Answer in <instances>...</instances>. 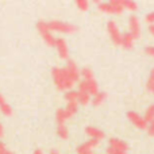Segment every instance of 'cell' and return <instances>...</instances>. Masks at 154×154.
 Returning <instances> with one entry per match:
<instances>
[{
    "mask_svg": "<svg viewBox=\"0 0 154 154\" xmlns=\"http://www.w3.org/2000/svg\"><path fill=\"white\" fill-rule=\"evenodd\" d=\"M84 154H93V150H92V152H88V153H84Z\"/></svg>",
    "mask_w": 154,
    "mask_h": 154,
    "instance_id": "39",
    "label": "cell"
},
{
    "mask_svg": "<svg viewBox=\"0 0 154 154\" xmlns=\"http://www.w3.org/2000/svg\"><path fill=\"white\" fill-rule=\"evenodd\" d=\"M32 154H43V152H42L41 149H35V150H34V153H32Z\"/></svg>",
    "mask_w": 154,
    "mask_h": 154,
    "instance_id": "36",
    "label": "cell"
},
{
    "mask_svg": "<svg viewBox=\"0 0 154 154\" xmlns=\"http://www.w3.org/2000/svg\"><path fill=\"white\" fill-rule=\"evenodd\" d=\"M5 103V100H4V96L2 95V93H0V106H2V104H4Z\"/></svg>",
    "mask_w": 154,
    "mask_h": 154,
    "instance_id": "35",
    "label": "cell"
},
{
    "mask_svg": "<svg viewBox=\"0 0 154 154\" xmlns=\"http://www.w3.org/2000/svg\"><path fill=\"white\" fill-rule=\"evenodd\" d=\"M79 92H88L87 91V82H85L84 80L79 82Z\"/></svg>",
    "mask_w": 154,
    "mask_h": 154,
    "instance_id": "30",
    "label": "cell"
},
{
    "mask_svg": "<svg viewBox=\"0 0 154 154\" xmlns=\"http://www.w3.org/2000/svg\"><path fill=\"white\" fill-rule=\"evenodd\" d=\"M65 100L66 103H77V91H68L65 92Z\"/></svg>",
    "mask_w": 154,
    "mask_h": 154,
    "instance_id": "24",
    "label": "cell"
},
{
    "mask_svg": "<svg viewBox=\"0 0 154 154\" xmlns=\"http://www.w3.org/2000/svg\"><path fill=\"white\" fill-rule=\"evenodd\" d=\"M128 32L133 35L134 39H137V38L141 35V24H139V19L134 15H131L130 18H128Z\"/></svg>",
    "mask_w": 154,
    "mask_h": 154,
    "instance_id": "7",
    "label": "cell"
},
{
    "mask_svg": "<svg viewBox=\"0 0 154 154\" xmlns=\"http://www.w3.org/2000/svg\"><path fill=\"white\" fill-rule=\"evenodd\" d=\"M57 135H58L61 139H68V137H69V131H68L66 126L58 125V127H57Z\"/></svg>",
    "mask_w": 154,
    "mask_h": 154,
    "instance_id": "20",
    "label": "cell"
},
{
    "mask_svg": "<svg viewBox=\"0 0 154 154\" xmlns=\"http://www.w3.org/2000/svg\"><path fill=\"white\" fill-rule=\"evenodd\" d=\"M48 29L51 31L57 32H64V34H73L77 31V27L72 23H66V22L61 20H50L48 22Z\"/></svg>",
    "mask_w": 154,
    "mask_h": 154,
    "instance_id": "2",
    "label": "cell"
},
{
    "mask_svg": "<svg viewBox=\"0 0 154 154\" xmlns=\"http://www.w3.org/2000/svg\"><path fill=\"white\" fill-rule=\"evenodd\" d=\"M107 154H127V153H123V152H119V150L114 149V147H107Z\"/></svg>",
    "mask_w": 154,
    "mask_h": 154,
    "instance_id": "32",
    "label": "cell"
},
{
    "mask_svg": "<svg viewBox=\"0 0 154 154\" xmlns=\"http://www.w3.org/2000/svg\"><path fill=\"white\" fill-rule=\"evenodd\" d=\"M109 5H111L112 8V12L116 14V15H119V14H122L123 11H125V7H123V0H111V2H108Z\"/></svg>",
    "mask_w": 154,
    "mask_h": 154,
    "instance_id": "13",
    "label": "cell"
},
{
    "mask_svg": "<svg viewBox=\"0 0 154 154\" xmlns=\"http://www.w3.org/2000/svg\"><path fill=\"white\" fill-rule=\"evenodd\" d=\"M127 118L131 123H133L135 127H138L139 130H146L147 128V122L143 119V116H141L139 114L134 111H128L127 112Z\"/></svg>",
    "mask_w": 154,
    "mask_h": 154,
    "instance_id": "5",
    "label": "cell"
},
{
    "mask_svg": "<svg viewBox=\"0 0 154 154\" xmlns=\"http://www.w3.org/2000/svg\"><path fill=\"white\" fill-rule=\"evenodd\" d=\"M123 7H125V10L131 11V12H135L138 10V4L135 2H131V0H123Z\"/></svg>",
    "mask_w": 154,
    "mask_h": 154,
    "instance_id": "23",
    "label": "cell"
},
{
    "mask_svg": "<svg viewBox=\"0 0 154 154\" xmlns=\"http://www.w3.org/2000/svg\"><path fill=\"white\" fill-rule=\"evenodd\" d=\"M80 76H82L84 81H91V80H95L93 79V72L89 69V68H82L80 70Z\"/></svg>",
    "mask_w": 154,
    "mask_h": 154,
    "instance_id": "21",
    "label": "cell"
},
{
    "mask_svg": "<svg viewBox=\"0 0 154 154\" xmlns=\"http://www.w3.org/2000/svg\"><path fill=\"white\" fill-rule=\"evenodd\" d=\"M87 82V91L91 96H95L96 93H99V85L95 80H91V81H85Z\"/></svg>",
    "mask_w": 154,
    "mask_h": 154,
    "instance_id": "16",
    "label": "cell"
},
{
    "mask_svg": "<svg viewBox=\"0 0 154 154\" xmlns=\"http://www.w3.org/2000/svg\"><path fill=\"white\" fill-rule=\"evenodd\" d=\"M145 53L154 58V46H146V48H145Z\"/></svg>",
    "mask_w": 154,
    "mask_h": 154,
    "instance_id": "31",
    "label": "cell"
},
{
    "mask_svg": "<svg viewBox=\"0 0 154 154\" xmlns=\"http://www.w3.org/2000/svg\"><path fill=\"white\" fill-rule=\"evenodd\" d=\"M65 70H66L69 79L72 80L73 82H77L80 80V69L77 68V64L72 60H68L66 66H65Z\"/></svg>",
    "mask_w": 154,
    "mask_h": 154,
    "instance_id": "6",
    "label": "cell"
},
{
    "mask_svg": "<svg viewBox=\"0 0 154 154\" xmlns=\"http://www.w3.org/2000/svg\"><path fill=\"white\" fill-rule=\"evenodd\" d=\"M51 77H53V81L56 84L57 89L60 91H70L72 87L75 85V82L69 79L65 68H60V66H54L51 69Z\"/></svg>",
    "mask_w": 154,
    "mask_h": 154,
    "instance_id": "1",
    "label": "cell"
},
{
    "mask_svg": "<svg viewBox=\"0 0 154 154\" xmlns=\"http://www.w3.org/2000/svg\"><path fill=\"white\" fill-rule=\"evenodd\" d=\"M77 108H79V103H68L66 107H65V114H66V118L70 119L73 115L77 112Z\"/></svg>",
    "mask_w": 154,
    "mask_h": 154,
    "instance_id": "14",
    "label": "cell"
},
{
    "mask_svg": "<svg viewBox=\"0 0 154 154\" xmlns=\"http://www.w3.org/2000/svg\"><path fill=\"white\" fill-rule=\"evenodd\" d=\"M0 112H2L3 115H5V116H11V115H12V108L10 107L8 103H4L0 106Z\"/></svg>",
    "mask_w": 154,
    "mask_h": 154,
    "instance_id": "26",
    "label": "cell"
},
{
    "mask_svg": "<svg viewBox=\"0 0 154 154\" xmlns=\"http://www.w3.org/2000/svg\"><path fill=\"white\" fill-rule=\"evenodd\" d=\"M108 146L109 147H114V149L119 150V152H123V153H127V150H128L127 143H126L125 141H122V139H119V138L108 139Z\"/></svg>",
    "mask_w": 154,
    "mask_h": 154,
    "instance_id": "10",
    "label": "cell"
},
{
    "mask_svg": "<svg viewBox=\"0 0 154 154\" xmlns=\"http://www.w3.org/2000/svg\"><path fill=\"white\" fill-rule=\"evenodd\" d=\"M143 119L146 120L147 123H150V122H153L154 120V104H150V106L147 107V109L145 111Z\"/></svg>",
    "mask_w": 154,
    "mask_h": 154,
    "instance_id": "22",
    "label": "cell"
},
{
    "mask_svg": "<svg viewBox=\"0 0 154 154\" xmlns=\"http://www.w3.org/2000/svg\"><path fill=\"white\" fill-rule=\"evenodd\" d=\"M149 31H150V34L154 37V24H152V26H149Z\"/></svg>",
    "mask_w": 154,
    "mask_h": 154,
    "instance_id": "34",
    "label": "cell"
},
{
    "mask_svg": "<svg viewBox=\"0 0 154 154\" xmlns=\"http://www.w3.org/2000/svg\"><path fill=\"white\" fill-rule=\"evenodd\" d=\"M146 88L150 93L154 95V68L150 70V76H149V80H147V84H146Z\"/></svg>",
    "mask_w": 154,
    "mask_h": 154,
    "instance_id": "25",
    "label": "cell"
},
{
    "mask_svg": "<svg viewBox=\"0 0 154 154\" xmlns=\"http://www.w3.org/2000/svg\"><path fill=\"white\" fill-rule=\"evenodd\" d=\"M85 134H87L89 138L97 139V141H100V139L104 138L103 131H101L100 128H97V127H93V126H88V127H85Z\"/></svg>",
    "mask_w": 154,
    "mask_h": 154,
    "instance_id": "11",
    "label": "cell"
},
{
    "mask_svg": "<svg viewBox=\"0 0 154 154\" xmlns=\"http://www.w3.org/2000/svg\"><path fill=\"white\" fill-rule=\"evenodd\" d=\"M49 154H60V153H58V150L51 149V150H50V153H49Z\"/></svg>",
    "mask_w": 154,
    "mask_h": 154,
    "instance_id": "37",
    "label": "cell"
},
{
    "mask_svg": "<svg viewBox=\"0 0 154 154\" xmlns=\"http://www.w3.org/2000/svg\"><path fill=\"white\" fill-rule=\"evenodd\" d=\"M54 48L58 51V56L61 57L62 60H68L69 58V49H68L66 41L64 38H56V45Z\"/></svg>",
    "mask_w": 154,
    "mask_h": 154,
    "instance_id": "8",
    "label": "cell"
},
{
    "mask_svg": "<svg viewBox=\"0 0 154 154\" xmlns=\"http://www.w3.org/2000/svg\"><path fill=\"white\" fill-rule=\"evenodd\" d=\"M95 4L97 5L99 11L100 12H106V14H114L112 12V8L109 5V3H103V2H95Z\"/></svg>",
    "mask_w": 154,
    "mask_h": 154,
    "instance_id": "18",
    "label": "cell"
},
{
    "mask_svg": "<svg viewBox=\"0 0 154 154\" xmlns=\"http://www.w3.org/2000/svg\"><path fill=\"white\" fill-rule=\"evenodd\" d=\"M99 145V141L97 139H88L87 142H84V143H81L80 146H77L76 152L77 154H84V153H88V152H92L93 147H96Z\"/></svg>",
    "mask_w": 154,
    "mask_h": 154,
    "instance_id": "9",
    "label": "cell"
},
{
    "mask_svg": "<svg viewBox=\"0 0 154 154\" xmlns=\"http://www.w3.org/2000/svg\"><path fill=\"white\" fill-rule=\"evenodd\" d=\"M56 120H57V123H58V125H64V123L68 120L66 114H65V109L64 108H58V109H57V112H56Z\"/></svg>",
    "mask_w": 154,
    "mask_h": 154,
    "instance_id": "17",
    "label": "cell"
},
{
    "mask_svg": "<svg viewBox=\"0 0 154 154\" xmlns=\"http://www.w3.org/2000/svg\"><path fill=\"white\" fill-rule=\"evenodd\" d=\"M5 153H7V147H5V145L3 142H0V154H5Z\"/></svg>",
    "mask_w": 154,
    "mask_h": 154,
    "instance_id": "33",
    "label": "cell"
},
{
    "mask_svg": "<svg viewBox=\"0 0 154 154\" xmlns=\"http://www.w3.org/2000/svg\"><path fill=\"white\" fill-rule=\"evenodd\" d=\"M5 154H12V153H11V152H10V150H7V153H5Z\"/></svg>",
    "mask_w": 154,
    "mask_h": 154,
    "instance_id": "40",
    "label": "cell"
},
{
    "mask_svg": "<svg viewBox=\"0 0 154 154\" xmlns=\"http://www.w3.org/2000/svg\"><path fill=\"white\" fill-rule=\"evenodd\" d=\"M106 96H107V95H106L104 92H99V93H96V95L93 96V99H92V104H93L95 107H99L104 100H106Z\"/></svg>",
    "mask_w": 154,
    "mask_h": 154,
    "instance_id": "19",
    "label": "cell"
},
{
    "mask_svg": "<svg viewBox=\"0 0 154 154\" xmlns=\"http://www.w3.org/2000/svg\"><path fill=\"white\" fill-rule=\"evenodd\" d=\"M147 134H149L150 137H154V120L150 123H147V128H146Z\"/></svg>",
    "mask_w": 154,
    "mask_h": 154,
    "instance_id": "29",
    "label": "cell"
},
{
    "mask_svg": "<svg viewBox=\"0 0 154 154\" xmlns=\"http://www.w3.org/2000/svg\"><path fill=\"white\" fill-rule=\"evenodd\" d=\"M3 133H4V130H3V126H2V123H0V138L3 137Z\"/></svg>",
    "mask_w": 154,
    "mask_h": 154,
    "instance_id": "38",
    "label": "cell"
},
{
    "mask_svg": "<svg viewBox=\"0 0 154 154\" xmlns=\"http://www.w3.org/2000/svg\"><path fill=\"white\" fill-rule=\"evenodd\" d=\"M37 30L48 46H51V48H53V46L56 45V37H54V35L50 32V30L48 29V22L39 20L37 23Z\"/></svg>",
    "mask_w": 154,
    "mask_h": 154,
    "instance_id": "3",
    "label": "cell"
},
{
    "mask_svg": "<svg viewBox=\"0 0 154 154\" xmlns=\"http://www.w3.org/2000/svg\"><path fill=\"white\" fill-rule=\"evenodd\" d=\"M120 46H122L123 49H126V50H130V49H133V46H134V38H133V35H131L130 32H125V34L122 35V43H120Z\"/></svg>",
    "mask_w": 154,
    "mask_h": 154,
    "instance_id": "12",
    "label": "cell"
},
{
    "mask_svg": "<svg viewBox=\"0 0 154 154\" xmlns=\"http://www.w3.org/2000/svg\"><path fill=\"white\" fill-rule=\"evenodd\" d=\"M145 20L147 22V23L152 26V24H154V11H152V12H149L146 15V18H145Z\"/></svg>",
    "mask_w": 154,
    "mask_h": 154,
    "instance_id": "28",
    "label": "cell"
},
{
    "mask_svg": "<svg viewBox=\"0 0 154 154\" xmlns=\"http://www.w3.org/2000/svg\"><path fill=\"white\" fill-rule=\"evenodd\" d=\"M107 31H108V35L109 38H111L112 43L116 46H120V43H122V32L119 31V29H118L116 23H115V20H109L108 23H107Z\"/></svg>",
    "mask_w": 154,
    "mask_h": 154,
    "instance_id": "4",
    "label": "cell"
},
{
    "mask_svg": "<svg viewBox=\"0 0 154 154\" xmlns=\"http://www.w3.org/2000/svg\"><path fill=\"white\" fill-rule=\"evenodd\" d=\"M91 100V95L88 92H79L77 91V103L81 106H87Z\"/></svg>",
    "mask_w": 154,
    "mask_h": 154,
    "instance_id": "15",
    "label": "cell"
},
{
    "mask_svg": "<svg viewBox=\"0 0 154 154\" xmlns=\"http://www.w3.org/2000/svg\"><path fill=\"white\" fill-rule=\"evenodd\" d=\"M76 7L79 8L80 11H87L89 8V3L87 0H77L76 2Z\"/></svg>",
    "mask_w": 154,
    "mask_h": 154,
    "instance_id": "27",
    "label": "cell"
}]
</instances>
